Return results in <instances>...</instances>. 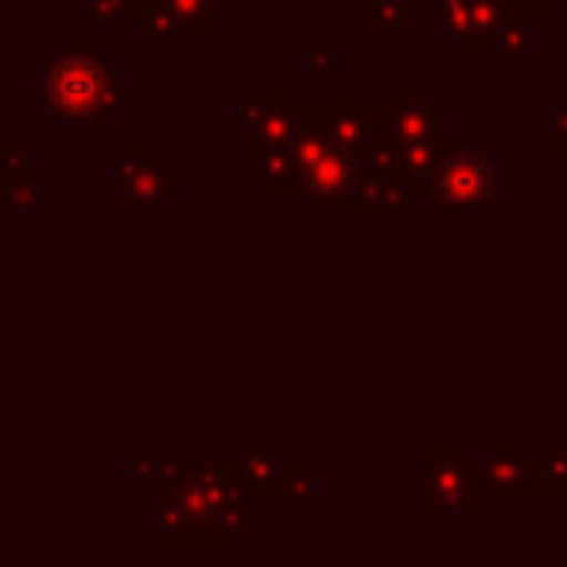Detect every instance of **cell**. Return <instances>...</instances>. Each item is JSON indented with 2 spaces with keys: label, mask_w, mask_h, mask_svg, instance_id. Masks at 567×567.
Listing matches in <instances>:
<instances>
[{
  "label": "cell",
  "mask_w": 567,
  "mask_h": 567,
  "mask_svg": "<svg viewBox=\"0 0 567 567\" xmlns=\"http://www.w3.org/2000/svg\"><path fill=\"white\" fill-rule=\"evenodd\" d=\"M105 86L102 79L94 74V66H59L55 79H51V97H55L59 110L66 113H90L97 110V102H102Z\"/></svg>",
  "instance_id": "6da1fadb"
},
{
  "label": "cell",
  "mask_w": 567,
  "mask_h": 567,
  "mask_svg": "<svg viewBox=\"0 0 567 567\" xmlns=\"http://www.w3.org/2000/svg\"><path fill=\"white\" fill-rule=\"evenodd\" d=\"M486 190V167L478 159H455L447 172V198L451 203H474Z\"/></svg>",
  "instance_id": "7a4b0ae2"
}]
</instances>
